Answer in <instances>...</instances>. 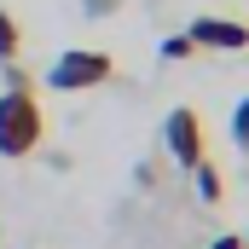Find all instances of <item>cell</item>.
Segmentation results:
<instances>
[{"mask_svg":"<svg viewBox=\"0 0 249 249\" xmlns=\"http://www.w3.org/2000/svg\"><path fill=\"white\" fill-rule=\"evenodd\" d=\"M47 139V116H41V99L35 87H6L0 93V157H35Z\"/></svg>","mask_w":249,"mask_h":249,"instance_id":"cell-1","label":"cell"},{"mask_svg":"<svg viewBox=\"0 0 249 249\" xmlns=\"http://www.w3.org/2000/svg\"><path fill=\"white\" fill-rule=\"evenodd\" d=\"M110 75H116V58H110V53L70 47V53H58V64L47 70V87H58V93H87V87H105Z\"/></svg>","mask_w":249,"mask_h":249,"instance_id":"cell-2","label":"cell"},{"mask_svg":"<svg viewBox=\"0 0 249 249\" xmlns=\"http://www.w3.org/2000/svg\"><path fill=\"white\" fill-rule=\"evenodd\" d=\"M162 139H168V157L180 162V168H197L209 151H203V116L191 110V105H180V110H168V122H162Z\"/></svg>","mask_w":249,"mask_h":249,"instance_id":"cell-3","label":"cell"},{"mask_svg":"<svg viewBox=\"0 0 249 249\" xmlns=\"http://www.w3.org/2000/svg\"><path fill=\"white\" fill-rule=\"evenodd\" d=\"M191 47H214V53H244L249 47V23H232V18H191Z\"/></svg>","mask_w":249,"mask_h":249,"instance_id":"cell-4","label":"cell"},{"mask_svg":"<svg viewBox=\"0 0 249 249\" xmlns=\"http://www.w3.org/2000/svg\"><path fill=\"white\" fill-rule=\"evenodd\" d=\"M191 186H197V197H203V203H220V197H226V180H220V168H214L209 157L191 168Z\"/></svg>","mask_w":249,"mask_h":249,"instance_id":"cell-5","label":"cell"},{"mask_svg":"<svg viewBox=\"0 0 249 249\" xmlns=\"http://www.w3.org/2000/svg\"><path fill=\"white\" fill-rule=\"evenodd\" d=\"M18 47H23V29H18V18L0 6V64H18Z\"/></svg>","mask_w":249,"mask_h":249,"instance_id":"cell-6","label":"cell"},{"mask_svg":"<svg viewBox=\"0 0 249 249\" xmlns=\"http://www.w3.org/2000/svg\"><path fill=\"white\" fill-rule=\"evenodd\" d=\"M232 139H238V151L249 157V99H238V110H232Z\"/></svg>","mask_w":249,"mask_h":249,"instance_id":"cell-7","label":"cell"},{"mask_svg":"<svg viewBox=\"0 0 249 249\" xmlns=\"http://www.w3.org/2000/svg\"><path fill=\"white\" fill-rule=\"evenodd\" d=\"M191 53H197V47H191V35H168V41H162V58H168V64L191 58Z\"/></svg>","mask_w":249,"mask_h":249,"instance_id":"cell-8","label":"cell"},{"mask_svg":"<svg viewBox=\"0 0 249 249\" xmlns=\"http://www.w3.org/2000/svg\"><path fill=\"white\" fill-rule=\"evenodd\" d=\"M81 12L87 18H110V12H122V0H81Z\"/></svg>","mask_w":249,"mask_h":249,"instance_id":"cell-9","label":"cell"},{"mask_svg":"<svg viewBox=\"0 0 249 249\" xmlns=\"http://www.w3.org/2000/svg\"><path fill=\"white\" fill-rule=\"evenodd\" d=\"M209 249H244V238H238V232H226V238H214Z\"/></svg>","mask_w":249,"mask_h":249,"instance_id":"cell-10","label":"cell"},{"mask_svg":"<svg viewBox=\"0 0 249 249\" xmlns=\"http://www.w3.org/2000/svg\"><path fill=\"white\" fill-rule=\"evenodd\" d=\"M244 249H249V232H244Z\"/></svg>","mask_w":249,"mask_h":249,"instance_id":"cell-11","label":"cell"}]
</instances>
